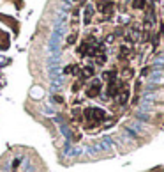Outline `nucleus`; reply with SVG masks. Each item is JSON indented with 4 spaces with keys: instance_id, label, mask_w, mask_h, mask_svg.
Returning <instances> with one entry per match:
<instances>
[{
    "instance_id": "7ed1b4c3",
    "label": "nucleus",
    "mask_w": 164,
    "mask_h": 172,
    "mask_svg": "<svg viewBox=\"0 0 164 172\" xmlns=\"http://www.w3.org/2000/svg\"><path fill=\"white\" fill-rule=\"evenodd\" d=\"M101 87H102L101 82H99V80H95V82H93L90 87L86 89V98H97V96H99V92H101Z\"/></svg>"
},
{
    "instance_id": "39448f33",
    "label": "nucleus",
    "mask_w": 164,
    "mask_h": 172,
    "mask_svg": "<svg viewBox=\"0 0 164 172\" xmlns=\"http://www.w3.org/2000/svg\"><path fill=\"white\" fill-rule=\"evenodd\" d=\"M102 78L108 80V82H115V78H116V71H115V69H111V71H104V73H102Z\"/></svg>"
},
{
    "instance_id": "f257e3e1",
    "label": "nucleus",
    "mask_w": 164,
    "mask_h": 172,
    "mask_svg": "<svg viewBox=\"0 0 164 172\" xmlns=\"http://www.w3.org/2000/svg\"><path fill=\"white\" fill-rule=\"evenodd\" d=\"M83 115H85V119H86L90 124H97V122H101V121L106 119V114H104V110H101V108H86V110L83 112Z\"/></svg>"
},
{
    "instance_id": "0eeeda50",
    "label": "nucleus",
    "mask_w": 164,
    "mask_h": 172,
    "mask_svg": "<svg viewBox=\"0 0 164 172\" xmlns=\"http://www.w3.org/2000/svg\"><path fill=\"white\" fill-rule=\"evenodd\" d=\"M127 98H129V91H127V89H124V92L120 94L118 103H120V105H125V103H127Z\"/></svg>"
},
{
    "instance_id": "6e6552de",
    "label": "nucleus",
    "mask_w": 164,
    "mask_h": 172,
    "mask_svg": "<svg viewBox=\"0 0 164 172\" xmlns=\"http://www.w3.org/2000/svg\"><path fill=\"white\" fill-rule=\"evenodd\" d=\"M74 41H76V34H73V36H69V37H67V43H69V45H73Z\"/></svg>"
},
{
    "instance_id": "f03ea898",
    "label": "nucleus",
    "mask_w": 164,
    "mask_h": 172,
    "mask_svg": "<svg viewBox=\"0 0 164 172\" xmlns=\"http://www.w3.org/2000/svg\"><path fill=\"white\" fill-rule=\"evenodd\" d=\"M122 89H125L124 85H118V82H108V89H106V96L108 98H113L116 96Z\"/></svg>"
},
{
    "instance_id": "20e7f679",
    "label": "nucleus",
    "mask_w": 164,
    "mask_h": 172,
    "mask_svg": "<svg viewBox=\"0 0 164 172\" xmlns=\"http://www.w3.org/2000/svg\"><path fill=\"white\" fill-rule=\"evenodd\" d=\"M164 83V73H150L148 76V85H162Z\"/></svg>"
},
{
    "instance_id": "423d86ee",
    "label": "nucleus",
    "mask_w": 164,
    "mask_h": 172,
    "mask_svg": "<svg viewBox=\"0 0 164 172\" xmlns=\"http://www.w3.org/2000/svg\"><path fill=\"white\" fill-rule=\"evenodd\" d=\"M145 6H147V0H134V2H132L134 9H143Z\"/></svg>"
}]
</instances>
